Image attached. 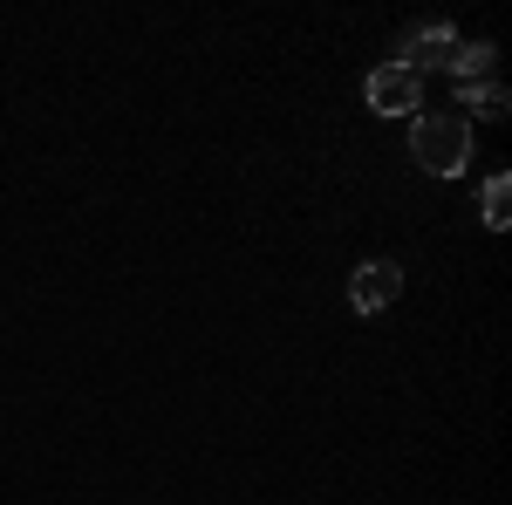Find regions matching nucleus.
Returning a JSON list of instances; mask_svg holds the SVG:
<instances>
[{"label":"nucleus","instance_id":"obj_5","mask_svg":"<svg viewBox=\"0 0 512 505\" xmlns=\"http://www.w3.org/2000/svg\"><path fill=\"white\" fill-rule=\"evenodd\" d=\"M478 205H485V226H492V233H506V226H512V178H506V171H499V178H485V198H478Z\"/></svg>","mask_w":512,"mask_h":505},{"label":"nucleus","instance_id":"obj_6","mask_svg":"<svg viewBox=\"0 0 512 505\" xmlns=\"http://www.w3.org/2000/svg\"><path fill=\"white\" fill-rule=\"evenodd\" d=\"M458 96H465V110H478V117H506V110H512L506 82H465Z\"/></svg>","mask_w":512,"mask_h":505},{"label":"nucleus","instance_id":"obj_7","mask_svg":"<svg viewBox=\"0 0 512 505\" xmlns=\"http://www.w3.org/2000/svg\"><path fill=\"white\" fill-rule=\"evenodd\" d=\"M485 69H492V41H465V48H458V62H451L458 89H465V82H485Z\"/></svg>","mask_w":512,"mask_h":505},{"label":"nucleus","instance_id":"obj_3","mask_svg":"<svg viewBox=\"0 0 512 505\" xmlns=\"http://www.w3.org/2000/svg\"><path fill=\"white\" fill-rule=\"evenodd\" d=\"M396 294H403V267L396 260H362L349 273V308L355 314H383Z\"/></svg>","mask_w":512,"mask_h":505},{"label":"nucleus","instance_id":"obj_2","mask_svg":"<svg viewBox=\"0 0 512 505\" xmlns=\"http://www.w3.org/2000/svg\"><path fill=\"white\" fill-rule=\"evenodd\" d=\"M362 96H369L376 117H417V110H424V76L403 69V62H383V69H369Z\"/></svg>","mask_w":512,"mask_h":505},{"label":"nucleus","instance_id":"obj_1","mask_svg":"<svg viewBox=\"0 0 512 505\" xmlns=\"http://www.w3.org/2000/svg\"><path fill=\"white\" fill-rule=\"evenodd\" d=\"M410 157H417L431 178L472 171V123L465 117H417V130H410Z\"/></svg>","mask_w":512,"mask_h":505},{"label":"nucleus","instance_id":"obj_4","mask_svg":"<svg viewBox=\"0 0 512 505\" xmlns=\"http://www.w3.org/2000/svg\"><path fill=\"white\" fill-rule=\"evenodd\" d=\"M458 48H465V41L451 35L444 21H431V28H417V35H410V62H403V69H417V76H424V69H451V62H458Z\"/></svg>","mask_w":512,"mask_h":505}]
</instances>
